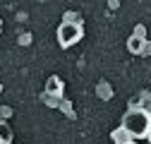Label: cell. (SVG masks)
Here are the masks:
<instances>
[{"instance_id": "cell-1", "label": "cell", "mask_w": 151, "mask_h": 144, "mask_svg": "<svg viewBox=\"0 0 151 144\" xmlns=\"http://www.w3.org/2000/svg\"><path fill=\"white\" fill-rule=\"evenodd\" d=\"M122 127L129 132L132 139H149L151 132V115L144 113L142 108H129L122 115Z\"/></svg>"}, {"instance_id": "cell-2", "label": "cell", "mask_w": 151, "mask_h": 144, "mask_svg": "<svg viewBox=\"0 0 151 144\" xmlns=\"http://www.w3.org/2000/svg\"><path fill=\"white\" fill-rule=\"evenodd\" d=\"M82 27L79 24H70V22H63L58 27V43L63 48H72V46H77L82 41Z\"/></svg>"}, {"instance_id": "cell-3", "label": "cell", "mask_w": 151, "mask_h": 144, "mask_svg": "<svg viewBox=\"0 0 151 144\" xmlns=\"http://www.w3.org/2000/svg\"><path fill=\"white\" fill-rule=\"evenodd\" d=\"M46 94L60 99V96H63V79H60V77H55V75L48 77V79H46Z\"/></svg>"}, {"instance_id": "cell-4", "label": "cell", "mask_w": 151, "mask_h": 144, "mask_svg": "<svg viewBox=\"0 0 151 144\" xmlns=\"http://www.w3.org/2000/svg\"><path fill=\"white\" fill-rule=\"evenodd\" d=\"M110 137H113V142H115V144H129V142H132L129 132L122 127V125H120L118 130H113V135H110Z\"/></svg>"}, {"instance_id": "cell-5", "label": "cell", "mask_w": 151, "mask_h": 144, "mask_svg": "<svg viewBox=\"0 0 151 144\" xmlns=\"http://www.w3.org/2000/svg\"><path fill=\"white\" fill-rule=\"evenodd\" d=\"M144 41H146V39H137V36H129V39H127V50H129V53H134V55H142Z\"/></svg>"}, {"instance_id": "cell-6", "label": "cell", "mask_w": 151, "mask_h": 144, "mask_svg": "<svg viewBox=\"0 0 151 144\" xmlns=\"http://www.w3.org/2000/svg\"><path fill=\"white\" fill-rule=\"evenodd\" d=\"M12 142V127L7 122H0V144H10Z\"/></svg>"}, {"instance_id": "cell-7", "label": "cell", "mask_w": 151, "mask_h": 144, "mask_svg": "<svg viewBox=\"0 0 151 144\" xmlns=\"http://www.w3.org/2000/svg\"><path fill=\"white\" fill-rule=\"evenodd\" d=\"M142 111L151 115V94L149 91H142Z\"/></svg>"}, {"instance_id": "cell-8", "label": "cell", "mask_w": 151, "mask_h": 144, "mask_svg": "<svg viewBox=\"0 0 151 144\" xmlns=\"http://www.w3.org/2000/svg\"><path fill=\"white\" fill-rule=\"evenodd\" d=\"M65 22H70V24H79V27H82V17H79V12H65Z\"/></svg>"}, {"instance_id": "cell-9", "label": "cell", "mask_w": 151, "mask_h": 144, "mask_svg": "<svg viewBox=\"0 0 151 144\" xmlns=\"http://www.w3.org/2000/svg\"><path fill=\"white\" fill-rule=\"evenodd\" d=\"M46 103H48V106H58V103H60V99H58V96H48V94H46Z\"/></svg>"}, {"instance_id": "cell-10", "label": "cell", "mask_w": 151, "mask_h": 144, "mask_svg": "<svg viewBox=\"0 0 151 144\" xmlns=\"http://www.w3.org/2000/svg\"><path fill=\"white\" fill-rule=\"evenodd\" d=\"M142 55H151V41H149V39L144 41V48H142Z\"/></svg>"}, {"instance_id": "cell-11", "label": "cell", "mask_w": 151, "mask_h": 144, "mask_svg": "<svg viewBox=\"0 0 151 144\" xmlns=\"http://www.w3.org/2000/svg\"><path fill=\"white\" fill-rule=\"evenodd\" d=\"M29 39H31L29 34H22V36H19V43H22V46H27V43H29Z\"/></svg>"}, {"instance_id": "cell-12", "label": "cell", "mask_w": 151, "mask_h": 144, "mask_svg": "<svg viewBox=\"0 0 151 144\" xmlns=\"http://www.w3.org/2000/svg\"><path fill=\"white\" fill-rule=\"evenodd\" d=\"M134 36H137V39H144V27H137L134 29Z\"/></svg>"}, {"instance_id": "cell-13", "label": "cell", "mask_w": 151, "mask_h": 144, "mask_svg": "<svg viewBox=\"0 0 151 144\" xmlns=\"http://www.w3.org/2000/svg\"><path fill=\"white\" fill-rule=\"evenodd\" d=\"M149 142H151V132H149Z\"/></svg>"}, {"instance_id": "cell-14", "label": "cell", "mask_w": 151, "mask_h": 144, "mask_svg": "<svg viewBox=\"0 0 151 144\" xmlns=\"http://www.w3.org/2000/svg\"><path fill=\"white\" fill-rule=\"evenodd\" d=\"M129 144H137V142H129Z\"/></svg>"}, {"instance_id": "cell-15", "label": "cell", "mask_w": 151, "mask_h": 144, "mask_svg": "<svg viewBox=\"0 0 151 144\" xmlns=\"http://www.w3.org/2000/svg\"><path fill=\"white\" fill-rule=\"evenodd\" d=\"M0 122H3V120H0Z\"/></svg>"}, {"instance_id": "cell-16", "label": "cell", "mask_w": 151, "mask_h": 144, "mask_svg": "<svg viewBox=\"0 0 151 144\" xmlns=\"http://www.w3.org/2000/svg\"><path fill=\"white\" fill-rule=\"evenodd\" d=\"M149 144H151V142H149Z\"/></svg>"}]
</instances>
